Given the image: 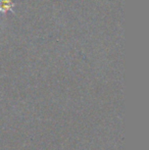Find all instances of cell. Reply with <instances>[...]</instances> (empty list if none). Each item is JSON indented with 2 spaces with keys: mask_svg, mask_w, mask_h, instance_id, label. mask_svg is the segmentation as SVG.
<instances>
[{
  "mask_svg": "<svg viewBox=\"0 0 149 150\" xmlns=\"http://www.w3.org/2000/svg\"><path fill=\"white\" fill-rule=\"evenodd\" d=\"M12 5H13L12 0H0V11H7L12 7Z\"/></svg>",
  "mask_w": 149,
  "mask_h": 150,
  "instance_id": "1",
  "label": "cell"
}]
</instances>
